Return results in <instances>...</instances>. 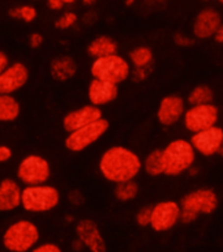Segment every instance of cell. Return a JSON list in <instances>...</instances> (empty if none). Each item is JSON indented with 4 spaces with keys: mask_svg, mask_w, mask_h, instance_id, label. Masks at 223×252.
<instances>
[{
    "mask_svg": "<svg viewBox=\"0 0 223 252\" xmlns=\"http://www.w3.org/2000/svg\"><path fill=\"white\" fill-rule=\"evenodd\" d=\"M119 95V85L105 80L91 79L87 85V99L89 103L98 107L106 106L113 102Z\"/></svg>",
    "mask_w": 223,
    "mask_h": 252,
    "instance_id": "17",
    "label": "cell"
},
{
    "mask_svg": "<svg viewBox=\"0 0 223 252\" xmlns=\"http://www.w3.org/2000/svg\"><path fill=\"white\" fill-rule=\"evenodd\" d=\"M217 1H218V3L222 4V5H223V0H217Z\"/></svg>",
    "mask_w": 223,
    "mask_h": 252,
    "instance_id": "46",
    "label": "cell"
},
{
    "mask_svg": "<svg viewBox=\"0 0 223 252\" xmlns=\"http://www.w3.org/2000/svg\"><path fill=\"white\" fill-rule=\"evenodd\" d=\"M13 152L7 145H0V163H5L12 158Z\"/></svg>",
    "mask_w": 223,
    "mask_h": 252,
    "instance_id": "34",
    "label": "cell"
},
{
    "mask_svg": "<svg viewBox=\"0 0 223 252\" xmlns=\"http://www.w3.org/2000/svg\"><path fill=\"white\" fill-rule=\"evenodd\" d=\"M222 16L214 8H204L196 15L192 24V34L197 39H210L214 37L222 24Z\"/></svg>",
    "mask_w": 223,
    "mask_h": 252,
    "instance_id": "13",
    "label": "cell"
},
{
    "mask_svg": "<svg viewBox=\"0 0 223 252\" xmlns=\"http://www.w3.org/2000/svg\"><path fill=\"white\" fill-rule=\"evenodd\" d=\"M8 15L11 19L15 20H21L24 23H33L35 19H37V9L33 5H29V4H24V5H17V7H13L9 9Z\"/></svg>",
    "mask_w": 223,
    "mask_h": 252,
    "instance_id": "26",
    "label": "cell"
},
{
    "mask_svg": "<svg viewBox=\"0 0 223 252\" xmlns=\"http://www.w3.org/2000/svg\"><path fill=\"white\" fill-rule=\"evenodd\" d=\"M174 43L179 47H191L193 45V38L184 33H176L174 34Z\"/></svg>",
    "mask_w": 223,
    "mask_h": 252,
    "instance_id": "30",
    "label": "cell"
},
{
    "mask_svg": "<svg viewBox=\"0 0 223 252\" xmlns=\"http://www.w3.org/2000/svg\"><path fill=\"white\" fill-rule=\"evenodd\" d=\"M101 118H103L101 107L89 103V105H84L79 109L72 110L68 114H65L63 118V128L67 132H72L84 126L90 125Z\"/></svg>",
    "mask_w": 223,
    "mask_h": 252,
    "instance_id": "16",
    "label": "cell"
},
{
    "mask_svg": "<svg viewBox=\"0 0 223 252\" xmlns=\"http://www.w3.org/2000/svg\"><path fill=\"white\" fill-rule=\"evenodd\" d=\"M95 19H97V16L93 15V12H89V13H87V15L85 16V23H86V24L87 23H89V24L94 23Z\"/></svg>",
    "mask_w": 223,
    "mask_h": 252,
    "instance_id": "39",
    "label": "cell"
},
{
    "mask_svg": "<svg viewBox=\"0 0 223 252\" xmlns=\"http://www.w3.org/2000/svg\"><path fill=\"white\" fill-rule=\"evenodd\" d=\"M1 242L4 249L11 252L33 251L39 243V230L34 222L19 220L4 230Z\"/></svg>",
    "mask_w": 223,
    "mask_h": 252,
    "instance_id": "4",
    "label": "cell"
},
{
    "mask_svg": "<svg viewBox=\"0 0 223 252\" xmlns=\"http://www.w3.org/2000/svg\"><path fill=\"white\" fill-rule=\"evenodd\" d=\"M142 170L151 178L163 175L162 149H154L146 155V157L142 159Z\"/></svg>",
    "mask_w": 223,
    "mask_h": 252,
    "instance_id": "22",
    "label": "cell"
},
{
    "mask_svg": "<svg viewBox=\"0 0 223 252\" xmlns=\"http://www.w3.org/2000/svg\"><path fill=\"white\" fill-rule=\"evenodd\" d=\"M21 106L12 94H0V122L9 123L20 117Z\"/></svg>",
    "mask_w": 223,
    "mask_h": 252,
    "instance_id": "21",
    "label": "cell"
},
{
    "mask_svg": "<svg viewBox=\"0 0 223 252\" xmlns=\"http://www.w3.org/2000/svg\"><path fill=\"white\" fill-rule=\"evenodd\" d=\"M117 50H119V45L113 38L109 35H98L87 45L86 53L93 59H97V58L116 54Z\"/></svg>",
    "mask_w": 223,
    "mask_h": 252,
    "instance_id": "20",
    "label": "cell"
},
{
    "mask_svg": "<svg viewBox=\"0 0 223 252\" xmlns=\"http://www.w3.org/2000/svg\"><path fill=\"white\" fill-rule=\"evenodd\" d=\"M205 1H209V0H205Z\"/></svg>",
    "mask_w": 223,
    "mask_h": 252,
    "instance_id": "47",
    "label": "cell"
},
{
    "mask_svg": "<svg viewBox=\"0 0 223 252\" xmlns=\"http://www.w3.org/2000/svg\"><path fill=\"white\" fill-rule=\"evenodd\" d=\"M214 99V92L206 84L197 85L188 93L187 97V103L191 105H204V103H210Z\"/></svg>",
    "mask_w": 223,
    "mask_h": 252,
    "instance_id": "25",
    "label": "cell"
},
{
    "mask_svg": "<svg viewBox=\"0 0 223 252\" xmlns=\"http://www.w3.org/2000/svg\"><path fill=\"white\" fill-rule=\"evenodd\" d=\"M76 237L91 252H106L107 245L98 225L93 220L84 219L76 223Z\"/></svg>",
    "mask_w": 223,
    "mask_h": 252,
    "instance_id": "15",
    "label": "cell"
},
{
    "mask_svg": "<svg viewBox=\"0 0 223 252\" xmlns=\"http://www.w3.org/2000/svg\"><path fill=\"white\" fill-rule=\"evenodd\" d=\"M33 252H61V249L56 243H51V242H46V243H41L37 245L33 249Z\"/></svg>",
    "mask_w": 223,
    "mask_h": 252,
    "instance_id": "31",
    "label": "cell"
},
{
    "mask_svg": "<svg viewBox=\"0 0 223 252\" xmlns=\"http://www.w3.org/2000/svg\"><path fill=\"white\" fill-rule=\"evenodd\" d=\"M28 41H29V46L31 49H38L43 45V35L41 33H31Z\"/></svg>",
    "mask_w": 223,
    "mask_h": 252,
    "instance_id": "33",
    "label": "cell"
},
{
    "mask_svg": "<svg viewBox=\"0 0 223 252\" xmlns=\"http://www.w3.org/2000/svg\"><path fill=\"white\" fill-rule=\"evenodd\" d=\"M220 204L218 195L216 191L208 187H201L188 192L180 200L182 215L180 222L182 223H193L200 216L213 215L217 211Z\"/></svg>",
    "mask_w": 223,
    "mask_h": 252,
    "instance_id": "3",
    "label": "cell"
},
{
    "mask_svg": "<svg viewBox=\"0 0 223 252\" xmlns=\"http://www.w3.org/2000/svg\"><path fill=\"white\" fill-rule=\"evenodd\" d=\"M188 174L191 175V177H196V175H198V174H200V170H198V167H197V166L193 165L192 167L188 170Z\"/></svg>",
    "mask_w": 223,
    "mask_h": 252,
    "instance_id": "40",
    "label": "cell"
},
{
    "mask_svg": "<svg viewBox=\"0 0 223 252\" xmlns=\"http://www.w3.org/2000/svg\"><path fill=\"white\" fill-rule=\"evenodd\" d=\"M214 41L217 42V43H220V45H223V23L221 24V27L218 28V31H217V33L214 34Z\"/></svg>",
    "mask_w": 223,
    "mask_h": 252,
    "instance_id": "38",
    "label": "cell"
},
{
    "mask_svg": "<svg viewBox=\"0 0 223 252\" xmlns=\"http://www.w3.org/2000/svg\"><path fill=\"white\" fill-rule=\"evenodd\" d=\"M47 7L53 11H61L65 7L63 0H47Z\"/></svg>",
    "mask_w": 223,
    "mask_h": 252,
    "instance_id": "35",
    "label": "cell"
},
{
    "mask_svg": "<svg viewBox=\"0 0 223 252\" xmlns=\"http://www.w3.org/2000/svg\"><path fill=\"white\" fill-rule=\"evenodd\" d=\"M60 191L47 183L25 186L21 196V207L29 213H46L60 204Z\"/></svg>",
    "mask_w": 223,
    "mask_h": 252,
    "instance_id": "5",
    "label": "cell"
},
{
    "mask_svg": "<svg viewBox=\"0 0 223 252\" xmlns=\"http://www.w3.org/2000/svg\"><path fill=\"white\" fill-rule=\"evenodd\" d=\"M63 3H64L65 5H72V4L76 3V0H63Z\"/></svg>",
    "mask_w": 223,
    "mask_h": 252,
    "instance_id": "44",
    "label": "cell"
},
{
    "mask_svg": "<svg viewBox=\"0 0 223 252\" xmlns=\"http://www.w3.org/2000/svg\"><path fill=\"white\" fill-rule=\"evenodd\" d=\"M182 207L175 200H163L151 207L150 227L155 233H167L180 222Z\"/></svg>",
    "mask_w": 223,
    "mask_h": 252,
    "instance_id": "10",
    "label": "cell"
},
{
    "mask_svg": "<svg viewBox=\"0 0 223 252\" xmlns=\"http://www.w3.org/2000/svg\"><path fill=\"white\" fill-rule=\"evenodd\" d=\"M29 69L21 62L9 63L0 73V94H12L27 85L29 80Z\"/></svg>",
    "mask_w": 223,
    "mask_h": 252,
    "instance_id": "14",
    "label": "cell"
},
{
    "mask_svg": "<svg viewBox=\"0 0 223 252\" xmlns=\"http://www.w3.org/2000/svg\"><path fill=\"white\" fill-rule=\"evenodd\" d=\"M191 144L202 157H213L220 153L223 144V128L217 125L196 133H191Z\"/></svg>",
    "mask_w": 223,
    "mask_h": 252,
    "instance_id": "11",
    "label": "cell"
},
{
    "mask_svg": "<svg viewBox=\"0 0 223 252\" xmlns=\"http://www.w3.org/2000/svg\"><path fill=\"white\" fill-rule=\"evenodd\" d=\"M85 5H94L97 3V0H81Z\"/></svg>",
    "mask_w": 223,
    "mask_h": 252,
    "instance_id": "42",
    "label": "cell"
},
{
    "mask_svg": "<svg viewBox=\"0 0 223 252\" xmlns=\"http://www.w3.org/2000/svg\"><path fill=\"white\" fill-rule=\"evenodd\" d=\"M220 121V110L216 105L204 103V105H191L186 109L183 115V126L189 133H196L206 128L214 127Z\"/></svg>",
    "mask_w": 223,
    "mask_h": 252,
    "instance_id": "9",
    "label": "cell"
},
{
    "mask_svg": "<svg viewBox=\"0 0 223 252\" xmlns=\"http://www.w3.org/2000/svg\"><path fill=\"white\" fill-rule=\"evenodd\" d=\"M187 101L178 94H168L159 101L157 109V121L161 126L166 128L174 127L182 122L186 113Z\"/></svg>",
    "mask_w": 223,
    "mask_h": 252,
    "instance_id": "12",
    "label": "cell"
},
{
    "mask_svg": "<svg viewBox=\"0 0 223 252\" xmlns=\"http://www.w3.org/2000/svg\"><path fill=\"white\" fill-rule=\"evenodd\" d=\"M8 64H9V58L4 51H0V73L8 67Z\"/></svg>",
    "mask_w": 223,
    "mask_h": 252,
    "instance_id": "36",
    "label": "cell"
},
{
    "mask_svg": "<svg viewBox=\"0 0 223 252\" xmlns=\"http://www.w3.org/2000/svg\"><path fill=\"white\" fill-rule=\"evenodd\" d=\"M150 67H132L131 77L136 83H144V81H146L150 77Z\"/></svg>",
    "mask_w": 223,
    "mask_h": 252,
    "instance_id": "29",
    "label": "cell"
},
{
    "mask_svg": "<svg viewBox=\"0 0 223 252\" xmlns=\"http://www.w3.org/2000/svg\"><path fill=\"white\" fill-rule=\"evenodd\" d=\"M109 128H110L109 121L105 118H101L90 125L68 132V136L64 140L65 148L73 153H80V152L85 151L93 144L97 143L99 139H102L109 131Z\"/></svg>",
    "mask_w": 223,
    "mask_h": 252,
    "instance_id": "7",
    "label": "cell"
},
{
    "mask_svg": "<svg viewBox=\"0 0 223 252\" xmlns=\"http://www.w3.org/2000/svg\"><path fill=\"white\" fill-rule=\"evenodd\" d=\"M16 175L20 183L25 186L43 185L51 178V165L42 156L29 155L20 161Z\"/></svg>",
    "mask_w": 223,
    "mask_h": 252,
    "instance_id": "8",
    "label": "cell"
},
{
    "mask_svg": "<svg viewBox=\"0 0 223 252\" xmlns=\"http://www.w3.org/2000/svg\"><path fill=\"white\" fill-rule=\"evenodd\" d=\"M98 170L107 182L135 181L142 171V159L136 152L123 145H113L103 152L98 161Z\"/></svg>",
    "mask_w": 223,
    "mask_h": 252,
    "instance_id": "1",
    "label": "cell"
},
{
    "mask_svg": "<svg viewBox=\"0 0 223 252\" xmlns=\"http://www.w3.org/2000/svg\"><path fill=\"white\" fill-rule=\"evenodd\" d=\"M90 73L94 79L120 85L131 77L132 65L129 61L116 53L94 59L90 65Z\"/></svg>",
    "mask_w": 223,
    "mask_h": 252,
    "instance_id": "6",
    "label": "cell"
},
{
    "mask_svg": "<svg viewBox=\"0 0 223 252\" xmlns=\"http://www.w3.org/2000/svg\"><path fill=\"white\" fill-rule=\"evenodd\" d=\"M139 185L135 181H127V182H120L115 185L113 189V196L117 201L120 203H129L133 201L139 196Z\"/></svg>",
    "mask_w": 223,
    "mask_h": 252,
    "instance_id": "23",
    "label": "cell"
},
{
    "mask_svg": "<svg viewBox=\"0 0 223 252\" xmlns=\"http://www.w3.org/2000/svg\"><path fill=\"white\" fill-rule=\"evenodd\" d=\"M50 73L56 81H68L77 73V64L71 57L55 58L50 64Z\"/></svg>",
    "mask_w": 223,
    "mask_h": 252,
    "instance_id": "19",
    "label": "cell"
},
{
    "mask_svg": "<svg viewBox=\"0 0 223 252\" xmlns=\"http://www.w3.org/2000/svg\"><path fill=\"white\" fill-rule=\"evenodd\" d=\"M136 4V0H125V5L127 7H133Z\"/></svg>",
    "mask_w": 223,
    "mask_h": 252,
    "instance_id": "43",
    "label": "cell"
},
{
    "mask_svg": "<svg viewBox=\"0 0 223 252\" xmlns=\"http://www.w3.org/2000/svg\"><path fill=\"white\" fill-rule=\"evenodd\" d=\"M23 187L12 178H4L0 181V212L8 213L21 207Z\"/></svg>",
    "mask_w": 223,
    "mask_h": 252,
    "instance_id": "18",
    "label": "cell"
},
{
    "mask_svg": "<svg viewBox=\"0 0 223 252\" xmlns=\"http://www.w3.org/2000/svg\"><path fill=\"white\" fill-rule=\"evenodd\" d=\"M135 221L141 227H148V226H150L151 207L145 205V207L141 208L140 211H137L136 216H135Z\"/></svg>",
    "mask_w": 223,
    "mask_h": 252,
    "instance_id": "28",
    "label": "cell"
},
{
    "mask_svg": "<svg viewBox=\"0 0 223 252\" xmlns=\"http://www.w3.org/2000/svg\"><path fill=\"white\" fill-rule=\"evenodd\" d=\"M71 249L76 252H80V251H83V250H86L85 249V246H84L83 242H81V239H79L77 237H76V239H73L72 243H71Z\"/></svg>",
    "mask_w": 223,
    "mask_h": 252,
    "instance_id": "37",
    "label": "cell"
},
{
    "mask_svg": "<svg viewBox=\"0 0 223 252\" xmlns=\"http://www.w3.org/2000/svg\"><path fill=\"white\" fill-rule=\"evenodd\" d=\"M197 152L189 140H171L162 149L163 175L168 178L180 177L196 163Z\"/></svg>",
    "mask_w": 223,
    "mask_h": 252,
    "instance_id": "2",
    "label": "cell"
},
{
    "mask_svg": "<svg viewBox=\"0 0 223 252\" xmlns=\"http://www.w3.org/2000/svg\"><path fill=\"white\" fill-rule=\"evenodd\" d=\"M65 222H67V223H73V222H75V217H73L72 215H67L65 216Z\"/></svg>",
    "mask_w": 223,
    "mask_h": 252,
    "instance_id": "41",
    "label": "cell"
},
{
    "mask_svg": "<svg viewBox=\"0 0 223 252\" xmlns=\"http://www.w3.org/2000/svg\"><path fill=\"white\" fill-rule=\"evenodd\" d=\"M218 156H221V157H223V144H222V147H221L220 153H218Z\"/></svg>",
    "mask_w": 223,
    "mask_h": 252,
    "instance_id": "45",
    "label": "cell"
},
{
    "mask_svg": "<svg viewBox=\"0 0 223 252\" xmlns=\"http://www.w3.org/2000/svg\"><path fill=\"white\" fill-rule=\"evenodd\" d=\"M77 23H79V16L76 15L75 12L68 11L64 12L55 21V27H56V29H60V31H67V29H71V28L76 27Z\"/></svg>",
    "mask_w": 223,
    "mask_h": 252,
    "instance_id": "27",
    "label": "cell"
},
{
    "mask_svg": "<svg viewBox=\"0 0 223 252\" xmlns=\"http://www.w3.org/2000/svg\"><path fill=\"white\" fill-rule=\"evenodd\" d=\"M128 58L132 67H150L154 59V54L148 46H137L129 51Z\"/></svg>",
    "mask_w": 223,
    "mask_h": 252,
    "instance_id": "24",
    "label": "cell"
},
{
    "mask_svg": "<svg viewBox=\"0 0 223 252\" xmlns=\"http://www.w3.org/2000/svg\"><path fill=\"white\" fill-rule=\"evenodd\" d=\"M68 200H69V203L72 204V205H75V207H80V205H83L84 201H85V197H84L83 192H80L79 189H73V191L69 192Z\"/></svg>",
    "mask_w": 223,
    "mask_h": 252,
    "instance_id": "32",
    "label": "cell"
}]
</instances>
